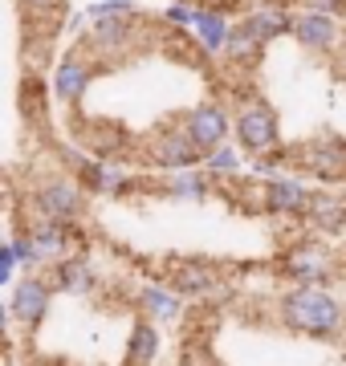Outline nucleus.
<instances>
[{
    "instance_id": "f257e3e1",
    "label": "nucleus",
    "mask_w": 346,
    "mask_h": 366,
    "mask_svg": "<svg viewBox=\"0 0 346 366\" xmlns=\"http://www.w3.org/2000/svg\"><path fill=\"white\" fill-rule=\"evenodd\" d=\"M277 317L285 330L306 334V338H318V342H330L346 330L342 301L334 297V293H326V289H314V285L285 289L277 301Z\"/></svg>"
},
{
    "instance_id": "f03ea898",
    "label": "nucleus",
    "mask_w": 346,
    "mask_h": 366,
    "mask_svg": "<svg viewBox=\"0 0 346 366\" xmlns=\"http://www.w3.org/2000/svg\"><path fill=\"white\" fill-rule=\"evenodd\" d=\"M232 131H237L240 151H249L253 159L277 155L281 122H277V114H273V106L269 102H244L237 114H232Z\"/></svg>"
},
{
    "instance_id": "7ed1b4c3",
    "label": "nucleus",
    "mask_w": 346,
    "mask_h": 366,
    "mask_svg": "<svg viewBox=\"0 0 346 366\" xmlns=\"http://www.w3.org/2000/svg\"><path fill=\"white\" fill-rule=\"evenodd\" d=\"M81 204H86V196H81V187L74 179H45L33 192V208H37V220H49V224H74L81 216Z\"/></svg>"
},
{
    "instance_id": "20e7f679",
    "label": "nucleus",
    "mask_w": 346,
    "mask_h": 366,
    "mask_svg": "<svg viewBox=\"0 0 346 366\" xmlns=\"http://www.w3.org/2000/svg\"><path fill=\"white\" fill-rule=\"evenodd\" d=\"M179 127H184L187 139L208 155V151H216V147H224L232 118H228V110L220 102H200V106H192V110H187Z\"/></svg>"
},
{
    "instance_id": "39448f33",
    "label": "nucleus",
    "mask_w": 346,
    "mask_h": 366,
    "mask_svg": "<svg viewBox=\"0 0 346 366\" xmlns=\"http://www.w3.org/2000/svg\"><path fill=\"white\" fill-rule=\"evenodd\" d=\"M54 289L57 285H49V277L29 273L25 281H16V285H13V297H9V317H13V322H21V326H37V322H45L49 305H54Z\"/></svg>"
},
{
    "instance_id": "423d86ee",
    "label": "nucleus",
    "mask_w": 346,
    "mask_h": 366,
    "mask_svg": "<svg viewBox=\"0 0 346 366\" xmlns=\"http://www.w3.org/2000/svg\"><path fill=\"white\" fill-rule=\"evenodd\" d=\"M151 163L159 171H167V175H179V171H196L204 167V151L192 139L184 134V127H175V131H163L155 143H151Z\"/></svg>"
},
{
    "instance_id": "0eeeda50",
    "label": "nucleus",
    "mask_w": 346,
    "mask_h": 366,
    "mask_svg": "<svg viewBox=\"0 0 346 366\" xmlns=\"http://www.w3.org/2000/svg\"><path fill=\"white\" fill-rule=\"evenodd\" d=\"M314 196H310L306 183L290 179V175H277V179H265V192H261V208L269 216H306Z\"/></svg>"
},
{
    "instance_id": "6e6552de",
    "label": "nucleus",
    "mask_w": 346,
    "mask_h": 366,
    "mask_svg": "<svg viewBox=\"0 0 346 366\" xmlns=\"http://www.w3.org/2000/svg\"><path fill=\"white\" fill-rule=\"evenodd\" d=\"M293 41L302 49L334 53L342 45V25H338V16H326V13H297V21H293Z\"/></svg>"
},
{
    "instance_id": "1a4fd4ad",
    "label": "nucleus",
    "mask_w": 346,
    "mask_h": 366,
    "mask_svg": "<svg viewBox=\"0 0 346 366\" xmlns=\"http://www.w3.org/2000/svg\"><path fill=\"white\" fill-rule=\"evenodd\" d=\"M293 21H297V16H293L290 9H281V4H261V9H253V13L244 16V21H237V25L265 49L269 41L293 33Z\"/></svg>"
},
{
    "instance_id": "9d476101",
    "label": "nucleus",
    "mask_w": 346,
    "mask_h": 366,
    "mask_svg": "<svg viewBox=\"0 0 346 366\" xmlns=\"http://www.w3.org/2000/svg\"><path fill=\"white\" fill-rule=\"evenodd\" d=\"M90 78H94L90 61L78 57V53H66V57L57 61V69H54V98H57V102H66V106L81 102V94H86Z\"/></svg>"
},
{
    "instance_id": "9b49d317",
    "label": "nucleus",
    "mask_w": 346,
    "mask_h": 366,
    "mask_svg": "<svg viewBox=\"0 0 346 366\" xmlns=\"http://www.w3.org/2000/svg\"><path fill=\"white\" fill-rule=\"evenodd\" d=\"M134 21H122V25H94L90 29V45H94V57L102 61H122L134 45Z\"/></svg>"
},
{
    "instance_id": "f8f14e48",
    "label": "nucleus",
    "mask_w": 346,
    "mask_h": 366,
    "mask_svg": "<svg viewBox=\"0 0 346 366\" xmlns=\"http://www.w3.org/2000/svg\"><path fill=\"white\" fill-rule=\"evenodd\" d=\"M134 305H139V314L147 322H175V317L184 314V297L172 285H143Z\"/></svg>"
},
{
    "instance_id": "ddd939ff",
    "label": "nucleus",
    "mask_w": 346,
    "mask_h": 366,
    "mask_svg": "<svg viewBox=\"0 0 346 366\" xmlns=\"http://www.w3.org/2000/svg\"><path fill=\"white\" fill-rule=\"evenodd\" d=\"M232 21H228L220 9H196V25H192V33H196V41H200L204 53H224L228 41H232Z\"/></svg>"
},
{
    "instance_id": "4468645a",
    "label": "nucleus",
    "mask_w": 346,
    "mask_h": 366,
    "mask_svg": "<svg viewBox=\"0 0 346 366\" xmlns=\"http://www.w3.org/2000/svg\"><path fill=\"white\" fill-rule=\"evenodd\" d=\"M54 281L61 293H69V297H86L94 285H98V273H94V264L86 261V257H66V261H57L54 269Z\"/></svg>"
},
{
    "instance_id": "2eb2a0df",
    "label": "nucleus",
    "mask_w": 346,
    "mask_h": 366,
    "mask_svg": "<svg viewBox=\"0 0 346 366\" xmlns=\"http://www.w3.org/2000/svg\"><path fill=\"white\" fill-rule=\"evenodd\" d=\"M297 159H302V167H306L310 175H318V179H338V175H346V147H338V143H314Z\"/></svg>"
},
{
    "instance_id": "dca6fc26",
    "label": "nucleus",
    "mask_w": 346,
    "mask_h": 366,
    "mask_svg": "<svg viewBox=\"0 0 346 366\" xmlns=\"http://www.w3.org/2000/svg\"><path fill=\"white\" fill-rule=\"evenodd\" d=\"M216 281H220V277H216L212 264L187 261V264H179V269L172 273V281H167V285H172L179 297H204V293H212V289H216Z\"/></svg>"
},
{
    "instance_id": "f3484780",
    "label": "nucleus",
    "mask_w": 346,
    "mask_h": 366,
    "mask_svg": "<svg viewBox=\"0 0 346 366\" xmlns=\"http://www.w3.org/2000/svg\"><path fill=\"white\" fill-rule=\"evenodd\" d=\"M326 273H330V264H326V257H322V252H314V249H293L290 257H285V277H290V281H297V285L322 289Z\"/></svg>"
},
{
    "instance_id": "a211bd4d",
    "label": "nucleus",
    "mask_w": 346,
    "mask_h": 366,
    "mask_svg": "<svg viewBox=\"0 0 346 366\" xmlns=\"http://www.w3.org/2000/svg\"><path fill=\"white\" fill-rule=\"evenodd\" d=\"M159 354V330L147 317H139L131 326V342H127V366H151Z\"/></svg>"
},
{
    "instance_id": "6ab92c4d",
    "label": "nucleus",
    "mask_w": 346,
    "mask_h": 366,
    "mask_svg": "<svg viewBox=\"0 0 346 366\" xmlns=\"http://www.w3.org/2000/svg\"><path fill=\"white\" fill-rule=\"evenodd\" d=\"M81 179L90 183V192H98V196H122V192H131L127 171L107 167V163H81Z\"/></svg>"
},
{
    "instance_id": "aec40b11",
    "label": "nucleus",
    "mask_w": 346,
    "mask_h": 366,
    "mask_svg": "<svg viewBox=\"0 0 346 366\" xmlns=\"http://www.w3.org/2000/svg\"><path fill=\"white\" fill-rule=\"evenodd\" d=\"M208 187H212V175H208L204 167L179 171V175H172V179H163V192H167L172 199H204Z\"/></svg>"
},
{
    "instance_id": "412c9836",
    "label": "nucleus",
    "mask_w": 346,
    "mask_h": 366,
    "mask_svg": "<svg viewBox=\"0 0 346 366\" xmlns=\"http://www.w3.org/2000/svg\"><path fill=\"white\" fill-rule=\"evenodd\" d=\"M306 216H310L314 228H322V232H338L346 224V204H338V199H330V196H314Z\"/></svg>"
},
{
    "instance_id": "4be33fe9",
    "label": "nucleus",
    "mask_w": 346,
    "mask_h": 366,
    "mask_svg": "<svg viewBox=\"0 0 346 366\" xmlns=\"http://www.w3.org/2000/svg\"><path fill=\"white\" fill-rule=\"evenodd\" d=\"M86 16H90V25H122V21H134V4H127V0H98Z\"/></svg>"
},
{
    "instance_id": "5701e85b",
    "label": "nucleus",
    "mask_w": 346,
    "mask_h": 366,
    "mask_svg": "<svg viewBox=\"0 0 346 366\" xmlns=\"http://www.w3.org/2000/svg\"><path fill=\"white\" fill-rule=\"evenodd\" d=\"M204 171H208V175H237L240 171V151L237 147H216V151H208V155H204Z\"/></svg>"
},
{
    "instance_id": "b1692460",
    "label": "nucleus",
    "mask_w": 346,
    "mask_h": 366,
    "mask_svg": "<svg viewBox=\"0 0 346 366\" xmlns=\"http://www.w3.org/2000/svg\"><path fill=\"white\" fill-rule=\"evenodd\" d=\"M257 53H261V45H257L253 37H249V33H244V29H232V41H228V57H232V61H253Z\"/></svg>"
},
{
    "instance_id": "393cba45",
    "label": "nucleus",
    "mask_w": 346,
    "mask_h": 366,
    "mask_svg": "<svg viewBox=\"0 0 346 366\" xmlns=\"http://www.w3.org/2000/svg\"><path fill=\"white\" fill-rule=\"evenodd\" d=\"M16 269H21V252H16V244L9 240V244L0 249V281H4V285H16Z\"/></svg>"
},
{
    "instance_id": "a878e982",
    "label": "nucleus",
    "mask_w": 346,
    "mask_h": 366,
    "mask_svg": "<svg viewBox=\"0 0 346 366\" xmlns=\"http://www.w3.org/2000/svg\"><path fill=\"white\" fill-rule=\"evenodd\" d=\"M163 21L172 29H192L196 25V9H192V4H167V9H163Z\"/></svg>"
},
{
    "instance_id": "bb28decb",
    "label": "nucleus",
    "mask_w": 346,
    "mask_h": 366,
    "mask_svg": "<svg viewBox=\"0 0 346 366\" xmlns=\"http://www.w3.org/2000/svg\"><path fill=\"white\" fill-rule=\"evenodd\" d=\"M306 13H326V16H342L346 13V0H302Z\"/></svg>"
},
{
    "instance_id": "cd10ccee",
    "label": "nucleus",
    "mask_w": 346,
    "mask_h": 366,
    "mask_svg": "<svg viewBox=\"0 0 346 366\" xmlns=\"http://www.w3.org/2000/svg\"><path fill=\"white\" fill-rule=\"evenodd\" d=\"M25 9H33V13H54V9H61V0H25Z\"/></svg>"
},
{
    "instance_id": "c85d7f7f",
    "label": "nucleus",
    "mask_w": 346,
    "mask_h": 366,
    "mask_svg": "<svg viewBox=\"0 0 346 366\" xmlns=\"http://www.w3.org/2000/svg\"><path fill=\"white\" fill-rule=\"evenodd\" d=\"M334 69H338V78H346V49L334 57Z\"/></svg>"
},
{
    "instance_id": "c756f323",
    "label": "nucleus",
    "mask_w": 346,
    "mask_h": 366,
    "mask_svg": "<svg viewBox=\"0 0 346 366\" xmlns=\"http://www.w3.org/2000/svg\"><path fill=\"white\" fill-rule=\"evenodd\" d=\"M4 366H16V362H4Z\"/></svg>"
},
{
    "instance_id": "7c9ffc66",
    "label": "nucleus",
    "mask_w": 346,
    "mask_h": 366,
    "mask_svg": "<svg viewBox=\"0 0 346 366\" xmlns=\"http://www.w3.org/2000/svg\"><path fill=\"white\" fill-rule=\"evenodd\" d=\"M127 4H134V0H127Z\"/></svg>"
}]
</instances>
